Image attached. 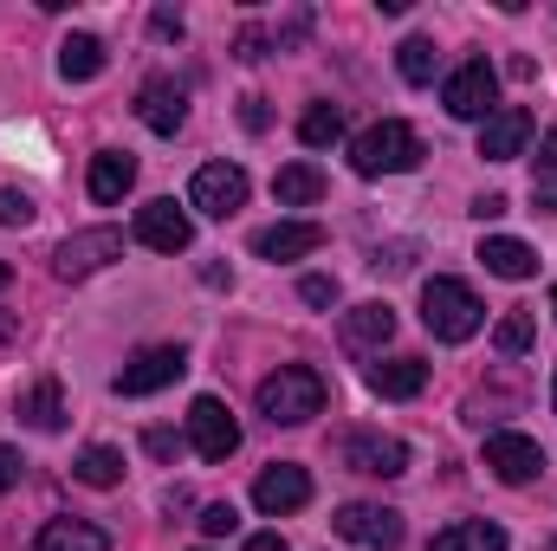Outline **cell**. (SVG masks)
I'll return each mask as SVG.
<instances>
[{
  "label": "cell",
  "mask_w": 557,
  "mask_h": 551,
  "mask_svg": "<svg viewBox=\"0 0 557 551\" xmlns=\"http://www.w3.org/2000/svg\"><path fill=\"white\" fill-rule=\"evenodd\" d=\"M149 33H156V39H182L188 26H182V13H175V7H156V13H149Z\"/></svg>",
  "instance_id": "obj_35"
},
{
  "label": "cell",
  "mask_w": 557,
  "mask_h": 551,
  "mask_svg": "<svg viewBox=\"0 0 557 551\" xmlns=\"http://www.w3.org/2000/svg\"><path fill=\"white\" fill-rule=\"evenodd\" d=\"M486 467H493V480H506V487H525V480H539V474H545V448H539L532 434L493 428V434H486Z\"/></svg>",
  "instance_id": "obj_11"
},
{
  "label": "cell",
  "mask_w": 557,
  "mask_h": 551,
  "mask_svg": "<svg viewBox=\"0 0 557 551\" xmlns=\"http://www.w3.org/2000/svg\"><path fill=\"white\" fill-rule=\"evenodd\" d=\"M104 59H111V52H104V39H91V33H72V39L59 46V72H65L72 85L98 78V72H104Z\"/></svg>",
  "instance_id": "obj_25"
},
{
  "label": "cell",
  "mask_w": 557,
  "mask_h": 551,
  "mask_svg": "<svg viewBox=\"0 0 557 551\" xmlns=\"http://www.w3.org/2000/svg\"><path fill=\"white\" fill-rule=\"evenodd\" d=\"M72 480H78V487H117V480H124V454L98 441V448H85V454L72 461Z\"/></svg>",
  "instance_id": "obj_26"
},
{
  "label": "cell",
  "mask_w": 557,
  "mask_h": 551,
  "mask_svg": "<svg viewBox=\"0 0 557 551\" xmlns=\"http://www.w3.org/2000/svg\"><path fill=\"white\" fill-rule=\"evenodd\" d=\"M421 325H428L441 344H467V338L486 325V305H480V292H473L467 279L434 273L421 285Z\"/></svg>",
  "instance_id": "obj_2"
},
{
  "label": "cell",
  "mask_w": 557,
  "mask_h": 551,
  "mask_svg": "<svg viewBox=\"0 0 557 551\" xmlns=\"http://www.w3.org/2000/svg\"><path fill=\"white\" fill-rule=\"evenodd\" d=\"M260 415L273 421V428H298V421H311V415H324L331 403V383L311 370V364H278L273 377H260Z\"/></svg>",
  "instance_id": "obj_1"
},
{
  "label": "cell",
  "mask_w": 557,
  "mask_h": 551,
  "mask_svg": "<svg viewBox=\"0 0 557 551\" xmlns=\"http://www.w3.org/2000/svg\"><path fill=\"white\" fill-rule=\"evenodd\" d=\"M188 208H201L208 221H227L234 208H247V169L240 162H201L188 182Z\"/></svg>",
  "instance_id": "obj_6"
},
{
  "label": "cell",
  "mask_w": 557,
  "mask_h": 551,
  "mask_svg": "<svg viewBox=\"0 0 557 551\" xmlns=\"http://www.w3.org/2000/svg\"><path fill=\"white\" fill-rule=\"evenodd\" d=\"M532 201H539L545 215H557V175H539V182H532Z\"/></svg>",
  "instance_id": "obj_37"
},
{
  "label": "cell",
  "mask_w": 557,
  "mask_h": 551,
  "mask_svg": "<svg viewBox=\"0 0 557 551\" xmlns=\"http://www.w3.org/2000/svg\"><path fill=\"white\" fill-rule=\"evenodd\" d=\"M324 247V228L318 221H273V228H260L253 234V254L260 260H305V254H318Z\"/></svg>",
  "instance_id": "obj_14"
},
{
  "label": "cell",
  "mask_w": 557,
  "mask_h": 551,
  "mask_svg": "<svg viewBox=\"0 0 557 551\" xmlns=\"http://www.w3.org/2000/svg\"><path fill=\"white\" fill-rule=\"evenodd\" d=\"M539 169H545V175L557 169V124L545 131V143H539Z\"/></svg>",
  "instance_id": "obj_40"
},
{
  "label": "cell",
  "mask_w": 557,
  "mask_h": 551,
  "mask_svg": "<svg viewBox=\"0 0 557 551\" xmlns=\"http://www.w3.org/2000/svg\"><path fill=\"white\" fill-rule=\"evenodd\" d=\"M337 539H350V546L363 551H396L403 546V513L396 506H376V500H350V506H337Z\"/></svg>",
  "instance_id": "obj_5"
},
{
  "label": "cell",
  "mask_w": 557,
  "mask_h": 551,
  "mask_svg": "<svg viewBox=\"0 0 557 551\" xmlns=\"http://www.w3.org/2000/svg\"><path fill=\"white\" fill-rule=\"evenodd\" d=\"M298 298H305V305H337V279L311 273V279H305V285H298Z\"/></svg>",
  "instance_id": "obj_34"
},
{
  "label": "cell",
  "mask_w": 557,
  "mask_h": 551,
  "mask_svg": "<svg viewBox=\"0 0 557 551\" xmlns=\"http://www.w3.org/2000/svg\"><path fill=\"white\" fill-rule=\"evenodd\" d=\"M137 118L156 131V137H175L182 124H188V98H182V85L175 78H149L137 91Z\"/></svg>",
  "instance_id": "obj_15"
},
{
  "label": "cell",
  "mask_w": 557,
  "mask_h": 551,
  "mask_svg": "<svg viewBox=\"0 0 557 551\" xmlns=\"http://www.w3.org/2000/svg\"><path fill=\"white\" fill-rule=\"evenodd\" d=\"M20 415H26L39 434H59V428H65V390H59V377H39V383L20 396Z\"/></svg>",
  "instance_id": "obj_24"
},
{
  "label": "cell",
  "mask_w": 557,
  "mask_h": 551,
  "mask_svg": "<svg viewBox=\"0 0 557 551\" xmlns=\"http://www.w3.org/2000/svg\"><path fill=\"white\" fill-rule=\"evenodd\" d=\"M39 208H33V195L26 188H0V228H26Z\"/></svg>",
  "instance_id": "obj_30"
},
{
  "label": "cell",
  "mask_w": 557,
  "mask_h": 551,
  "mask_svg": "<svg viewBox=\"0 0 557 551\" xmlns=\"http://www.w3.org/2000/svg\"><path fill=\"white\" fill-rule=\"evenodd\" d=\"M111 260H124V234H117V228H85V234L59 241L52 273L59 279H91L98 267H111Z\"/></svg>",
  "instance_id": "obj_9"
},
{
  "label": "cell",
  "mask_w": 557,
  "mask_h": 551,
  "mask_svg": "<svg viewBox=\"0 0 557 551\" xmlns=\"http://www.w3.org/2000/svg\"><path fill=\"white\" fill-rule=\"evenodd\" d=\"M311 500V474L305 467H292V461H273L260 480H253V506L267 513V519H285V513H298Z\"/></svg>",
  "instance_id": "obj_12"
},
{
  "label": "cell",
  "mask_w": 557,
  "mask_h": 551,
  "mask_svg": "<svg viewBox=\"0 0 557 551\" xmlns=\"http://www.w3.org/2000/svg\"><path fill=\"white\" fill-rule=\"evenodd\" d=\"M20 467H26V461H20L13 448H0V493H7V487H20Z\"/></svg>",
  "instance_id": "obj_38"
},
{
  "label": "cell",
  "mask_w": 557,
  "mask_h": 551,
  "mask_svg": "<svg viewBox=\"0 0 557 551\" xmlns=\"http://www.w3.org/2000/svg\"><path fill=\"white\" fill-rule=\"evenodd\" d=\"M7 285H13V267H7V260H0V292H7Z\"/></svg>",
  "instance_id": "obj_42"
},
{
  "label": "cell",
  "mask_w": 557,
  "mask_h": 551,
  "mask_svg": "<svg viewBox=\"0 0 557 551\" xmlns=\"http://www.w3.org/2000/svg\"><path fill=\"white\" fill-rule=\"evenodd\" d=\"M532 137V111L525 105H506V111H493L486 124H480V156L486 162H512L519 149Z\"/></svg>",
  "instance_id": "obj_16"
},
{
  "label": "cell",
  "mask_w": 557,
  "mask_h": 551,
  "mask_svg": "<svg viewBox=\"0 0 557 551\" xmlns=\"http://www.w3.org/2000/svg\"><path fill=\"white\" fill-rule=\"evenodd\" d=\"M195 526H201V532H208V539H227V532H234V526H240V513H234V506H227V500H214V506H201V519H195Z\"/></svg>",
  "instance_id": "obj_31"
},
{
  "label": "cell",
  "mask_w": 557,
  "mask_h": 551,
  "mask_svg": "<svg viewBox=\"0 0 557 551\" xmlns=\"http://www.w3.org/2000/svg\"><path fill=\"white\" fill-rule=\"evenodd\" d=\"M428 551H506V526H493V519H454V526L434 532Z\"/></svg>",
  "instance_id": "obj_22"
},
{
  "label": "cell",
  "mask_w": 557,
  "mask_h": 551,
  "mask_svg": "<svg viewBox=\"0 0 557 551\" xmlns=\"http://www.w3.org/2000/svg\"><path fill=\"white\" fill-rule=\"evenodd\" d=\"M188 448H195L201 461H227V454L240 448V421H234V409H227L221 396H195V403H188Z\"/></svg>",
  "instance_id": "obj_8"
},
{
  "label": "cell",
  "mask_w": 557,
  "mask_h": 551,
  "mask_svg": "<svg viewBox=\"0 0 557 551\" xmlns=\"http://www.w3.org/2000/svg\"><path fill=\"white\" fill-rule=\"evenodd\" d=\"M137 241L143 247H156V254H188L195 221H188L175 201H143L137 208Z\"/></svg>",
  "instance_id": "obj_13"
},
{
  "label": "cell",
  "mask_w": 557,
  "mask_h": 551,
  "mask_svg": "<svg viewBox=\"0 0 557 551\" xmlns=\"http://www.w3.org/2000/svg\"><path fill=\"white\" fill-rule=\"evenodd\" d=\"M240 124H247V131H267V124H273L267 98H240Z\"/></svg>",
  "instance_id": "obj_36"
},
{
  "label": "cell",
  "mask_w": 557,
  "mask_h": 551,
  "mask_svg": "<svg viewBox=\"0 0 557 551\" xmlns=\"http://www.w3.org/2000/svg\"><path fill=\"white\" fill-rule=\"evenodd\" d=\"M552 409H557V383H552Z\"/></svg>",
  "instance_id": "obj_44"
},
{
  "label": "cell",
  "mask_w": 557,
  "mask_h": 551,
  "mask_svg": "<svg viewBox=\"0 0 557 551\" xmlns=\"http://www.w3.org/2000/svg\"><path fill=\"white\" fill-rule=\"evenodd\" d=\"M85 188H91V201L117 208V201L137 188V156H131V149H98V156H91V182H85Z\"/></svg>",
  "instance_id": "obj_17"
},
{
  "label": "cell",
  "mask_w": 557,
  "mask_h": 551,
  "mask_svg": "<svg viewBox=\"0 0 557 551\" xmlns=\"http://www.w3.org/2000/svg\"><path fill=\"white\" fill-rule=\"evenodd\" d=\"M532 331H539V325H532V311H525V305H512V311L499 318V331H493V351H499V357H525V351H532Z\"/></svg>",
  "instance_id": "obj_28"
},
{
  "label": "cell",
  "mask_w": 557,
  "mask_h": 551,
  "mask_svg": "<svg viewBox=\"0 0 557 551\" xmlns=\"http://www.w3.org/2000/svg\"><path fill=\"white\" fill-rule=\"evenodd\" d=\"M33 551H111V532L91 519H46Z\"/></svg>",
  "instance_id": "obj_21"
},
{
  "label": "cell",
  "mask_w": 557,
  "mask_h": 551,
  "mask_svg": "<svg viewBox=\"0 0 557 551\" xmlns=\"http://www.w3.org/2000/svg\"><path fill=\"white\" fill-rule=\"evenodd\" d=\"M182 370H188V351L182 344H149V351H137L117 370V396H156V390L182 383Z\"/></svg>",
  "instance_id": "obj_7"
},
{
  "label": "cell",
  "mask_w": 557,
  "mask_h": 551,
  "mask_svg": "<svg viewBox=\"0 0 557 551\" xmlns=\"http://www.w3.org/2000/svg\"><path fill=\"white\" fill-rule=\"evenodd\" d=\"M370 390L389 396V403H409V396L428 390V364H421V357H389V364L370 370Z\"/></svg>",
  "instance_id": "obj_20"
},
{
  "label": "cell",
  "mask_w": 557,
  "mask_h": 551,
  "mask_svg": "<svg viewBox=\"0 0 557 551\" xmlns=\"http://www.w3.org/2000/svg\"><path fill=\"white\" fill-rule=\"evenodd\" d=\"M441 105H447V118H460V124H486L493 105H499V72H493L486 59L454 65V78L441 85Z\"/></svg>",
  "instance_id": "obj_4"
},
{
  "label": "cell",
  "mask_w": 557,
  "mask_h": 551,
  "mask_svg": "<svg viewBox=\"0 0 557 551\" xmlns=\"http://www.w3.org/2000/svg\"><path fill=\"white\" fill-rule=\"evenodd\" d=\"M552 311H557V285H552Z\"/></svg>",
  "instance_id": "obj_43"
},
{
  "label": "cell",
  "mask_w": 557,
  "mask_h": 551,
  "mask_svg": "<svg viewBox=\"0 0 557 551\" xmlns=\"http://www.w3.org/2000/svg\"><path fill=\"white\" fill-rule=\"evenodd\" d=\"M247 551H285V539H278V532H253V539H247Z\"/></svg>",
  "instance_id": "obj_41"
},
{
  "label": "cell",
  "mask_w": 557,
  "mask_h": 551,
  "mask_svg": "<svg viewBox=\"0 0 557 551\" xmlns=\"http://www.w3.org/2000/svg\"><path fill=\"white\" fill-rule=\"evenodd\" d=\"M337 461L350 474L396 480V474H409V441H396V434H337Z\"/></svg>",
  "instance_id": "obj_10"
},
{
  "label": "cell",
  "mask_w": 557,
  "mask_h": 551,
  "mask_svg": "<svg viewBox=\"0 0 557 551\" xmlns=\"http://www.w3.org/2000/svg\"><path fill=\"white\" fill-rule=\"evenodd\" d=\"M267 46H273V39H267L260 26H247V33L234 39V59H240V65H260V59H267Z\"/></svg>",
  "instance_id": "obj_32"
},
{
  "label": "cell",
  "mask_w": 557,
  "mask_h": 551,
  "mask_svg": "<svg viewBox=\"0 0 557 551\" xmlns=\"http://www.w3.org/2000/svg\"><path fill=\"white\" fill-rule=\"evenodd\" d=\"M337 137H344V111H337V105H311V111L298 118V143H305V149H331Z\"/></svg>",
  "instance_id": "obj_27"
},
{
  "label": "cell",
  "mask_w": 557,
  "mask_h": 551,
  "mask_svg": "<svg viewBox=\"0 0 557 551\" xmlns=\"http://www.w3.org/2000/svg\"><path fill=\"white\" fill-rule=\"evenodd\" d=\"M273 195H278V208H311V201H324V169H318V162H285L273 175Z\"/></svg>",
  "instance_id": "obj_23"
},
{
  "label": "cell",
  "mask_w": 557,
  "mask_h": 551,
  "mask_svg": "<svg viewBox=\"0 0 557 551\" xmlns=\"http://www.w3.org/2000/svg\"><path fill=\"white\" fill-rule=\"evenodd\" d=\"M143 448H149L156 461H175V454H182V434H175V428H149V434H143Z\"/></svg>",
  "instance_id": "obj_33"
},
{
  "label": "cell",
  "mask_w": 557,
  "mask_h": 551,
  "mask_svg": "<svg viewBox=\"0 0 557 551\" xmlns=\"http://www.w3.org/2000/svg\"><path fill=\"white\" fill-rule=\"evenodd\" d=\"M416 162H421V137L403 118H383V124H370L350 143V169L357 175H409Z\"/></svg>",
  "instance_id": "obj_3"
},
{
  "label": "cell",
  "mask_w": 557,
  "mask_h": 551,
  "mask_svg": "<svg viewBox=\"0 0 557 551\" xmlns=\"http://www.w3.org/2000/svg\"><path fill=\"white\" fill-rule=\"evenodd\" d=\"M480 260H486L493 279H532L539 273V254H532L525 241H512V234H486V241H480Z\"/></svg>",
  "instance_id": "obj_19"
},
{
  "label": "cell",
  "mask_w": 557,
  "mask_h": 551,
  "mask_svg": "<svg viewBox=\"0 0 557 551\" xmlns=\"http://www.w3.org/2000/svg\"><path fill=\"white\" fill-rule=\"evenodd\" d=\"M396 65H403V78H409V85H434V65H441V52H434V39H428V33H416V39H403Z\"/></svg>",
  "instance_id": "obj_29"
},
{
  "label": "cell",
  "mask_w": 557,
  "mask_h": 551,
  "mask_svg": "<svg viewBox=\"0 0 557 551\" xmlns=\"http://www.w3.org/2000/svg\"><path fill=\"white\" fill-rule=\"evenodd\" d=\"M389 338H396V311H389L383 298L344 311V351H383Z\"/></svg>",
  "instance_id": "obj_18"
},
{
  "label": "cell",
  "mask_w": 557,
  "mask_h": 551,
  "mask_svg": "<svg viewBox=\"0 0 557 551\" xmlns=\"http://www.w3.org/2000/svg\"><path fill=\"white\" fill-rule=\"evenodd\" d=\"M506 208H512V201H506V195H480V201H473V215H480V221H499V215H506Z\"/></svg>",
  "instance_id": "obj_39"
}]
</instances>
